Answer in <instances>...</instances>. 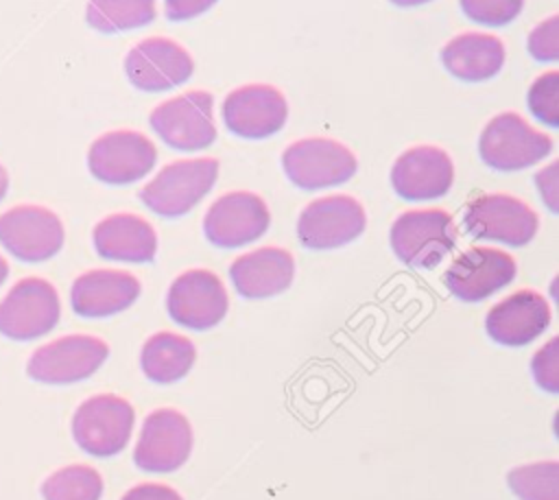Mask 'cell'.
Returning a JSON list of instances; mask_svg holds the SVG:
<instances>
[{
	"label": "cell",
	"instance_id": "35",
	"mask_svg": "<svg viewBox=\"0 0 559 500\" xmlns=\"http://www.w3.org/2000/svg\"><path fill=\"white\" fill-rule=\"evenodd\" d=\"M555 172H557V164H550L535 175L539 194L544 197L550 212H557V175Z\"/></svg>",
	"mask_w": 559,
	"mask_h": 500
},
{
	"label": "cell",
	"instance_id": "19",
	"mask_svg": "<svg viewBox=\"0 0 559 500\" xmlns=\"http://www.w3.org/2000/svg\"><path fill=\"white\" fill-rule=\"evenodd\" d=\"M454 181L450 155L439 146H413L391 168V186L406 201L443 197Z\"/></svg>",
	"mask_w": 559,
	"mask_h": 500
},
{
	"label": "cell",
	"instance_id": "10",
	"mask_svg": "<svg viewBox=\"0 0 559 500\" xmlns=\"http://www.w3.org/2000/svg\"><path fill=\"white\" fill-rule=\"evenodd\" d=\"M157 151L153 142L129 129L107 131L96 138L87 151L90 172L109 186H127L153 170Z\"/></svg>",
	"mask_w": 559,
	"mask_h": 500
},
{
	"label": "cell",
	"instance_id": "2",
	"mask_svg": "<svg viewBox=\"0 0 559 500\" xmlns=\"http://www.w3.org/2000/svg\"><path fill=\"white\" fill-rule=\"evenodd\" d=\"M133 421L135 413L127 400L111 393L92 395L72 415V439L92 456H114L129 443Z\"/></svg>",
	"mask_w": 559,
	"mask_h": 500
},
{
	"label": "cell",
	"instance_id": "22",
	"mask_svg": "<svg viewBox=\"0 0 559 500\" xmlns=\"http://www.w3.org/2000/svg\"><path fill=\"white\" fill-rule=\"evenodd\" d=\"M295 275V260L286 249L262 247L236 258L229 277L238 295L247 299H264L284 293Z\"/></svg>",
	"mask_w": 559,
	"mask_h": 500
},
{
	"label": "cell",
	"instance_id": "1",
	"mask_svg": "<svg viewBox=\"0 0 559 500\" xmlns=\"http://www.w3.org/2000/svg\"><path fill=\"white\" fill-rule=\"evenodd\" d=\"M218 162L210 157L179 159L164 166L142 190V203L166 218L188 214L216 183Z\"/></svg>",
	"mask_w": 559,
	"mask_h": 500
},
{
	"label": "cell",
	"instance_id": "21",
	"mask_svg": "<svg viewBox=\"0 0 559 500\" xmlns=\"http://www.w3.org/2000/svg\"><path fill=\"white\" fill-rule=\"evenodd\" d=\"M550 323V308L535 290H518L498 301L485 317L487 334L507 347L535 341Z\"/></svg>",
	"mask_w": 559,
	"mask_h": 500
},
{
	"label": "cell",
	"instance_id": "32",
	"mask_svg": "<svg viewBox=\"0 0 559 500\" xmlns=\"http://www.w3.org/2000/svg\"><path fill=\"white\" fill-rule=\"evenodd\" d=\"M528 52L537 61H557L559 59V17L550 15L537 24L528 35Z\"/></svg>",
	"mask_w": 559,
	"mask_h": 500
},
{
	"label": "cell",
	"instance_id": "29",
	"mask_svg": "<svg viewBox=\"0 0 559 500\" xmlns=\"http://www.w3.org/2000/svg\"><path fill=\"white\" fill-rule=\"evenodd\" d=\"M531 114L548 127H559V72L537 76L528 90Z\"/></svg>",
	"mask_w": 559,
	"mask_h": 500
},
{
	"label": "cell",
	"instance_id": "5",
	"mask_svg": "<svg viewBox=\"0 0 559 500\" xmlns=\"http://www.w3.org/2000/svg\"><path fill=\"white\" fill-rule=\"evenodd\" d=\"M107 356L109 347L103 338L68 334L37 347L26 362V373L41 384H74L96 373Z\"/></svg>",
	"mask_w": 559,
	"mask_h": 500
},
{
	"label": "cell",
	"instance_id": "30",
	"mask_svg": "<svg viewBox=\"0 0 559 500\" xmlns=\"http://www.w3.org/2000/svg\"><path fill=\"white\" fill-rule=\"evenodd\" d=\"M463 13L483 26H504L513 22L522 7L524 0H459Z\"/></svg>",
	"mask_w": 559,
	"mask_h": 500
},
{
	"label": "cell",
	"instance_id": "31",
	"mask_svg": "<svg viewBox=\"0 0 559 500\" xmlns=\"http://www.w3.org/2000/svg\"><path fill=\"white\" fill-rule=\"evenodd\" d=\"M537 386L548 393H559V338H550L531 362Z\"/></svg>",
	"mask_w": 559,
	"mask_h": 500
},
{
	"label": "cell",
	"instance_id": "13",
	"mask_svg": "<svg viewBox=\"0 0 559 500\" xmlns=\"http://www.w3.org/2000/svg\"><path fill=\"white\" fill-rule=\"evenodd\" d=\"M166 308L175 323L190 330H210L225 319L229 299L218 275L192 269L170 284Z\"/></svg>",
	"mask_w": 559,
	"mask_h": 500
},
{
	"label": "cell",
	"instance_id": "17",
	"mask_svg": "<svg viewBox=\"0 0 559 500\" xmlns=\"http://www.w3.org/2000/svg\"><path fill=\"white\" fill-rule=\"evenodd\" d=\"M288 116L286 98L273 85H242L227 94L223 103L225 127L245 140H264L275 135Z\"/></svg>",
	"mask_w": 559,
	"mask_h": 500
},
{
	"label": "cell",
	"instance_id": "15",
	"mask_svg": "<svg viewBox=\"0 0 559 500\" xmlns=\"http://www.w3.org/2000/svg\"><path fill=\"white\" fill-rule=\"evenodd\" d=\"M266 203L253 192L218 197L203 218V234L214 247L236 249L258 240L269 229Z\"/></svg>",
	"mask_w": 559,
	"mask_h": 500
},
{
	"label": "cell",
	"instance_id": "18",
	"mask_svg": "<svg viewBox=\"0 0 559 500\" xmlns=\"http://www.w3.org/2000/svg\"><path fill=\"white\" fill-rule=\"evenodd\" d=\"M515 262L509 253L491 247H472L463 251L445 271V288L461 301H483L511 284Z\"/></svg>",
	"mask_w": 559,
	"mask_h": 500
},
{
	"label": "cell",
	"instance_id": "33",
	"mask_svg": "<svg viewBox=\"0 0 559 500\" xmlns=\"http://www.w3.org/2000/svg\"><path fill=\"white\" fill-rule=\"evenodd\" d=\"M214 4L216 0H164V13L170 22H186L205 13Z\"/></svg>",
	"mask_w": 559,
	"mask_h": 500
},
{
	"label": "cell",
	"instance_id": "11",
	"mask_svg": "<svg viewBox=\"0 0 559 500\" xmlns=\"http://www.w3.org/2000/svg\"><path fill=\"white\" fill-rule=\"evenodd\" d=\"M463 225L478 240L524 247L537 234V214L515 197L480 194L465 207Z\"/></svg>",
	"mask_w": 559,
	"mask_h": 500
},
{
	"label": "cell",
	"instance_id": "36",
	"mask_svg": "<svg viewBox=\"0 0 559 500\" xmlns=\"http://www.w3.org/2000/svg\"><path fill=\"white\" fill-rule=\"evenodd\" d=\"M7 190H9V175H7V170H4V166L0 164V201L4 199V194H7Z\"/></svg>",
	"mask_w": 559,
	"mask_h": 500
},
{
	"label": "cell",
	"instance_id": "3",
	"mask_svg": "<svg viewBox=\"0 0 559 500\" xmlns=\"http://www.w3.org/2000/svg\"><path fill=\"white\" fill-rule=\"evenodd\" d=\"M552 151V140L533 129L522 116L504 111L493 116L478 140V153L483 162L502 172L528 168Z\"/></svg>",
	"mask_w": 559,
	"mask_h": 500
},
{
	"label": "cell",
	"instance_id": "14",
	"mask_svg": "<svg viewBox=\"0 0 559 500\" xmlns=\"http://www.w3.org/2000/svg\"><path fill=\"white\" fill-rule=\"evenodd\" d=\"M192 450V428L175 408H157L142 421L133 461L144 472H175Z\"/></svg>",
	"mask_w": 559,
	"mask_h": 500
},
{
	"label": "cell",
	"instance_id": "37",
	"mask_svg": "<svg viewBox=\"0 0 559 500\" xmlns=\"http://www.w3.org/2000/svg\"><path fill=\"white\" fill-rule=\"evenodd\" d=\"M391 2L397 4V7H419V4H426L430 0H391Z\"/></svg>",
	"mask_w": 559,
	"mask_h": 500
},
{
	"label": "cell",
	"instance_id": "34",
	"mask_svg": "<svg viewBox=\"0 0 559 500\" xmlns=\"http://www.w3.org/2000/svg\"><path fill=\"white\" fill-rule=\"evenodd\" d=\"M120 500H183L173 487L157 485V483H142L131 487Z\"/></svg>",
	"mask_w": 559,
	"mask_h": 500
},
{
	"label": "cell",
	"instance_id": "7",
	"mask_svg": "<svg viewBox=\"0 0 559 500\" xmlns=\"http://www.w3.org/2000/svg\"><path fill=\"white\" fill-rule=\"evenodd\" d=\"M286 177L301 190H321L349 181L358 168L354 153L330 138H304L282 153Z\"/></svg>",
	"mask_w": 559,
	"mask_h": 500
},
{
	"label": "cell",
	"instance_id": "16",
	"mask_svg": "<svg viewBox=\"0 0 559 500\" xmlns=\"http://www.w3.org/2000/svg\"><path fill=\"white\" fill-rule=\"evenodd\" d=\"M194 61L183 46L166 37H148L135 44L124 59L129 83L142 92H166L186 83Z\"/></svg>",
	"mask_w": 559,
	"mask_h": 500
},
{
	"label": "cell",
	"instance_id": "20",
	"mask_svg": "<svg viewBox=\"0 0 559 500\" xmlns=\"http://www.w3.org/2000/svg\"><path fill=\"white\" fill-rule=\"evenodd\" d=\"M140 282L127 271L94 269L79 275L70 288V306L79 317L103 319L127 310L140 297Z\"/></svg>",
	"mask_w": 559,
	"mask_h": 500
},
{
	"label": "cell",
	"instance_id": "28",
	"mask_svg": "<svg viewBox=\"0 0 559 500\" xmlns=\"http://www.w3.org/2000/svg\"><path fill=\"white\" fill-rule=\"evenodd\" d=\"M507 483L520 500H559V463L544 461L515 467Z\"/></svg>",
	"mask_w": 559,
	"mask_h": 500
},
{
	"label": "cell",
	"instance_id": "38",
	"mask_svg": "<svg viewBox=\"0 0 559 500\" xmlns=\"http://www.w3.org/2000/svg\"><path fill=\"white\" fill-rule=\"evenodd\" d=\"M7 277H9V264H7V260L0 255V286L4 284Z\"/></svg>",
	"mask_w": 559,
	"mask_h": 500
},
{
	"label": "cell",
	"instance_id": "4",
	"mask_svg": "<svg viewBox=\"0 0 559 500\" xmlns=\"http://www.w3.org/2000/svg\"><path fill=\"white\" fill-rule=\"evenodd\" d=\"M395 255L415 269L437 266L456 245V227L443 210H411L391 225Z\"/></svg>",
	"mask_w": 559,
	"mask_h": 500
},
{
	"label": "cell",
	"instance_id": "9",
	"mask_svg": "<svg viewBox=\"0 0 559 500\" xmlns=\"http://www.w3.org/2000/svg\"><path fill=\"white\" fill-rule=\"evenodd\" d=\"M61 218L41 205H15L0 214V245L22 262H44L63 247Z\"/></svg>",
	"mask_w": 559,
	"mask_h": 500
},
{
	"label": "cell",
	"instance_id": "24",
	"mask_svg": "<svg viewBox=\"0 0 559 500\" xmlns=\"http://www.w3.org/2000/svg\"><path fill=\"white\" fill-rule=\"evenodd\" d=\"M445 70L467 83L496 76L504 63V46L487 33H463L450 39L441 50Z\"/></svg>",
	"mask_w": 559,
	"mask_h": 500
},
{
	"label": "cell",
	"instance_id": "6",
	"mask_svg": "<svg viewBox=\"0 0 559 500\" xmlns=\"http://www.w3.org/2000/svg\"><path fill=\"white\" fill-rule=\"evenodd\" d=\"M61 303L55 286L41 277L15 282L0 301V334L9 341H35L55 330Z\"/></svg>",
	"mask_w": 559,
	"mask_h": 500
},
{
	"label": "cell",
	"instance_id": "8",
	"mask_svg": "<svg viewBox=\"0 0 559 500\" xmlns=\"http://www.w3.org/2000/svg\"><path fill=\"white\" fill-rule=\"evenodd\" d=\"M212 107L214 98L210 92L192 90L157 105L151 111L148 122L170 148L201 151L216 140Z\"/></svg>",
	"mask_w": 559,
	"mask_h": 500
},
{
	"label": "cell",
	"instance_id": "26",
	"mask_svg": "<svg viewBox=\"0 0 559 500\" xmlns=\"http://www.w3.org/2000/svg\"><path fill=\"white\" fill-rule=\"evenodd\" d=\"M155 17V0H87V24L105 35L131 31L151 24Z\"/></svg>",
	"mask_w": 559,
	"mask_h": 500
},
{
	"label": "cell",
	"instance_id": "27",
	"mask_svg": "<svg viewBox=\"0 0 559 500\" xmlns=\"http://www.w3.org/2000/svg\"><path fill=\"white\" fill-rule=\"evenodd\" d=\"M103 478L90 465H66L41 483L44 500H100Z\"/></svg>",
	"mask_w": 559,
	"mask_h": 500
},
{
	"label": "cell",
	"instance_id": "25",
	"mask_svg": "<svg viewBox=\"0 0 559 500\" xmlns=\"http://www.w3.org/2000/svg\"><path fill=\"white\" fill-rule=\"evenodd\" d=\"M194 345L175 332L153 334L140 354V367L144 376L157 384H170L181 380L194 365Z\"/></svg>",
	"mask_w": 559,
	"mask_h": 500
},
{
	"label": "cell",
	"instance_id": "12",
	"mask_svg": "<svg viewBox=\"0 0 559 500\" xmlns=\"http://www.w3.org/2000/svg\"><path fill=\"white\" fill-rule=\"evenodd\" d=\"M367 225L362 205L347 194L321 197L308 203L297 221V236L306 249H336L356 240Z\"/></svg>",
	"mask_w": 559,
	"mask_h": 500
},
{
	"label": "cell",
	"instance_id": "23",
	"mask_svg": "<svg viewBox=\"0 0 559 500\" xmlns=\"http://www.w3.org/2000/svg\"><path fill=\"white\" fill-rule=\"evenodd\" d=\"M94 249L105 260L151 262L157 253V236L151 223L135 214H111L94 227Z\"/></svg>",
	"mask_w": 559,
	"mask_h": 500
}]
</instances>
